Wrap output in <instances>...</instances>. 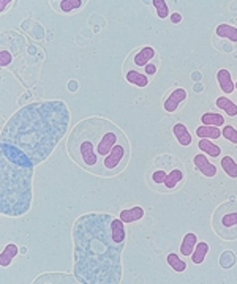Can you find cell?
<instances>
[{
    "label": "cell",
    "instance_id": "obj_1",
    "mask_svg": "<svg viewBox=\"0 0 237 284\" xmlns=\"http://www.w3.org/2000/svg\"><path fill=\"white\" fill-rule=\"evenodd\" d=\"M73 272L81 284H119L122 253L126 240L120 218L92 212L81 215L73 226Z\"/></svg>",
    "mask_w": 237,
    "mask_h": 284
},
{
    "label": "cell",
    "instance_id": "obj_2",
    "mask_svg": "<svg viewBox=\"0 0 237 284\" xmlns=\"http://www.w3.org/2000/svg\"><path fill=\"white\" fill-rule=\"evenodd\" d=\"M70 119V109L60 99L25 105L5 123L0 144L13 145L38 166L67 135Z\"/></svg>",
    "mask_w": 237,
    "mask_h": 284
},
{
    "label": "cell",
    "instance_id": "obj_3",
    "mask_svg": "<svg viewBox=\"0 0 237 284\" xmlns=\"http://www.w3.org/2000/svg\"><path fill=\"white\" fill-rule=\"evenodd\" d=\"M67 153L81 169L98 177H116L128 164L130 142L123 131L101 117H89L74 125Z\"/></svg>",
    "mask_w": 237,
    "mask_h": 284
},
{
    "label": "cell",
    "instance_id": "obj_4",
    "mask_svg": "<svg viewBox=\"0 0 237 284\" xmlns=\"http://www.w3.org/2000/svg\"><path fill=\"white\" fill-rule=\"evenodd\" d=\"M35 168L24 163L13 161L0 155V209L2 215L22 216L32 205V182Z\"/></svg>",
    "mask_w": 237,
    "mask_h": 284
},
{
    "label": "cell",
    "instance_id": "obj_5",
    "mask_svg": "<svg viewBox=\"0 0 237 284\" xmlns=\"http://www.w3.org/2000/svg\"><path fill=\"white\" fill-rule=\"evenodd\" d=\"M215 234L223 240H237V200L220 204L212 218Z\"/></svg>",
    "mask_w": 237,
    "mask_h": 284
},
{
    "label": "cell",
    "instance_id": "obj_6",
    "mask_svg": "<svg viewBox=\"0 0 237 284\" xmlns=\"http://www.w3.org/2000/svg\"><path fill=\"white\" fill-rule=\"evenodd\" d=\"M156 60V53L152 46H142L136 51H133L130 54V57L126 59L125 65H123V71H128V70H136L139 71V68H146V66Z\"/></svg>",
    "mask_w": 237,
    "mask_h": 284
},
{
    "label": "cell",
    "instance_id": "obj_7",
    "mask_svg": "<svg viewBox=\"0 0 237 284\" xmlns=\"http://www.w3.org/2000/svg\"><path fill=\"white\" fill-rule=\"evenodd\" d=\"M187 98H188V95H187L185 89H174L163 101V109L169 114L176 112Z\"/></svg>",
    "mask_w": 237,
    "mask_h": 284
},
{
    "label": "cell",
    "instance_id": "obj_8",
    "mask_svg": "<svg viewBox=\"0 0 237 284\" xmlns=\"http://www.w3.org/2000/svg\"><path fill=\"white\" fill-rule=\"evenodd\" d=\"M185 175H183V171L180 168H174L168 172V177L163 183V190L165 191H176L180 185H182V182H183ZM160 188V190H162Z\"/></svg>",
    "mask_w": 237,
    "mask_h": 284
},
{
    "label": "cell",
    "instance_id": "obj_9",
    "mask_svg": "<svg viewBox=\"0 0 237 284\" xmlns=\"http://www.w3.org/2000/svg\"><path fill=\"white\" fill-rule=\"evenodd\" d=\"M193 164H195V168L205 177H215L217 175V166L212 164L205 155H196L193 158Z\"/></svg>",
    "mask_w": 237,
    "mask_h": 284
},
{
    "label": "cell",
    "instance_id": "obj_10",
    "mask_svg": "<svg viewBox=\"0 0 237 284\" xmlns=\"http://www.w3.org/2000/svg\"><path fill=\"white\" fill-rule=\"evenodd\" d=\"M84 0H60V2H51V7L59 11V13H63V14H70L79 8L84 7Z\"/></svg>",
    "mask_w": 237,
    "mask_h": 284
},
{
    "label": "cell",
    "instance_id": "obj_11",
    "mask_svg": "<svg viewBox=\"0 0 237 284\" xmlns=\"http://www.w3.org/2000/svg\"><path fill=\"white\" fill-rule=\"evenodd\" d=\"M119 218L125 223V224H131V223H136L139 220L144 218V209L139 207V205H135L131 209H125L120 212Z\"/></svg>",
    "mask_w": 237,
    "mask_h": 284
},
{
    "label": "cell",
    "instance_id": "obj_12",
    "mask_svg": "<svg viewBox=\"0 0 237 284\" xmlns=\"http://www.w3.org/2000/svg\"><path fill=\"white\" fill-rule=\"evenodd\" d=\"M123 74H125V79H126V82H128V84L136 86V87H139V89L147 87L149 82H150L149 76H146L144 73H139V71H136V70L123 71Z\"/></svg>",
    "mask_w": 237,
    "mask_h": 284
},
{
    "label": "cell",
    "instance_id": "obj_13",
    "mask_svg": "<svg viewBox=\"0 0 237 284\" xmlns=\"http://www.w3.org/2000/svg\"><path fill=\"white\" fill-rule=\"evenodd\" d=\"M217 81H218V86H220L221 92H225V93L229 95L235 90V82L232 81L231 73L228 70H218Z\"/></svg>",
    "mask_w": 237,
    "mask_h": 284
},
{
    "label": "cell",
    "instance_id": "obj_14",
    "mask_svg": "<svg viewBox=\"0 0 237 284\" xmlns=\"http://www.w3.org/2000/svg\"><path fill=\"white\" fill-rule=\"evenodd\" d=\"M172 135L177 139V142L183 147H188L192 144V135H190L188 128L183 123H176L172 126Z\"/></svg>",
    "mask_w": 237,
    "mask_h": 284
},
{
    "label": "cell",
    "instance_id": "obj_15",
    "mask_svg": "<svg viewBox=\"0 0 237 284\" xmlns=\"http://www.w3.org/2000/svg\"><path fill=\"white\" fill-rule=\"evenodd\" d=\"M215 35L218 38L229 40L231 43H237V27L229 24H218L215 29Z\"/></svg>",
    "mask_w": 237,
    "mask_h": 284
},
{
    "label": "cell",
    "instance_id": "obj_16",
    "mask_svg": "<svg viewBox=\"0 0 237 284\" xmlns=\"http://www.w3.org/2000/svg\"><path fill=\"white\" fill-rule=\"evenodd\" d=\"M18 253H19V248H18V245L16 243H8L7 246H5V249L2 251V254H0V265L4 267H10V264L14 261V257L18 256Z\"/></svg>",
    "mask_w": 237,
    "mask_h": 284
},
{
    "label": "cell",
    "instance_id": "obj_17",
    "mask_svg": "<svg viewBox=\"0 0 237 284\" xmlns=\"http://www.w3.org/2000/svg\"><path fill=\"white\" fill-rule=\"evenodd\" d=\"M196 136L199 139H218L221 138V130L217 126H207V125H201L196 128Z\"/></svg>",
    "mask_w": 237,
    "mask_h": 284
},
{
    "label": "cell",
    "instance_id": "obj_18",
    "mask_svg": "<svg viewBox=\"0 0 237 284\" xmlns=\"http://www.w3.org/2000/svg\"><path fill=\"white\" fill-rule=\"evenodd\" d=\"M198 243V237L195 236L193 232H188L187 236L183 237L182 243H180V254L182 256H192V253L195 251Z\"/></svg>",
    "mask_w": 237,
    "mask_h": 284
},
{
    "label": "cell",
    "instance_id": "obj_19",
    "mask_svg": "<svg viewBox=\"0 0 237 284\" xmlns=\"http://www.w3.org/2000/svg\"><path fill=\"white\" fill-rule=\"evenodd\" d=\"M215 105H217L218 109L225 111V114L228 117H237V105L234 101H231L228 96H218Z\"/></svg>",
    "mask_w": 237,
    "mask_h": 284
},
{
    "label": "cell",
    "instance_id": "obj_20",
    "mask_svg": "<svg viewBox=\"0 0 237 284\" xmlns=\"http://www.w3.org/2000/svg\"><path fill=\"white\" fill-rule=\"evenodd\" d=\"M198 148L201 150V152H204L205 155L212 157V158H218L221 155V148L217 144H214L210 139H199Z\"/></svg>",
    "mask_w": 237,
    "mask_h": 284
},
{
    "label": "cell",
    "instance_id": "obj_21",
    "mask_svg": "<svg viewBox=\"0 0 237 284\" xmlns=\"http://www.w3.org/2000/svg\"><path fill=\"white\" fill-rule=\"evenodd\" d=\"M201 123L202 125H207V126H223L225 125V117L221 114H217V112H205L202 114L201 117Z\"/></svg>",
    "mask_w": 237,
    "mask_h": 284
},
{
    "label": "cell",
    "instance_id": "obj_22",
    "mask_svg": "<svg viewBox=\"0 0 237 284\" xmlns=\"http://www.w3.org/2000/svg\"><path fill=\"white\" fill-rule=\"evenodd\" d=\"M34 282H77V279L70 275H41Z\"/></svg>",
    "mask_w": 237,
    "mask_h": 284
},
{
    "label": "cell",
    "instance_id": "obj_23",
    "mask_svg": "<svg viewBox=\"0 0 237 284\" xmlns=\"http://www.w3.org/2000/svg\"><path fill=\"white\" fill-rule=\"evenodd\" d=\"M207 253H209V243L207 242H198L195 251L192 253V262L196 264V265L202 264L205 256H207Z\"/></svg>",
    "mask_w": 237,
    "mask_h": 284
},
{
    "label": "cell",
    "instance_id": "obj_24",
    "mask_svg": "<svg viewBox=\"0 0 237 284\" xmlns=\"http://www.w3.org/2000/svg\"><path fill=\"white\" fill-rule=\"evenodd\" d=\"M166 262H168V265L171 267V269L174 272H177V273H182V272L187 270V262L183 259H180L176 253H169L166 256Z\"/></svg>",
    "mask_w": 237,
    "mask_h": 284
},
{
    "label": "cell",
    "instance_id": "obj_25",
    "mask_svg": "<svg viewBox=\"0 0 237 284\" xmlns=\"http://www.w3.org/2000/svg\"><path fill=\"white\" fill-rule=\"evenodd\" d=\"M221 168H223L228 177L237 178V163L229 155H225V158H221Z\"/></svg>",
    "mask_w": 237,
    "mask_h": 284
},
{
    "label": "cell",
    "instance_id": "obj_26",
    "mask_svg": "<svg viewBox=\"0 0 237 284\" xmlns=\"http://www.w3.org/2000/svg\"><path fill=\"white\" fill-rule=\"evenodd\" d=\"M155 10H156V16L160 19H166L168 16H169V8H168V4L165 2V0H152L150 2Z\"/></svg>",
    "mask_w": 237,
    "mask_h": 284
},
{
    "label": "cell",
    "instance_id": "obj_27",
    "mask_svg": "<svg viewBox=\"0 0 237 284\" xmlns=\"http://www.w3.org/2000/svg\"><path fill=\"white\" fill-rule=\"evenodd\" d=\"M166 177H168V172L162 168V169H156V171L152 172L150 180H152V183H153V185H155L156 188H162L163 183H165V180H166Z\"/></svg>",
    "mask_w": 237,
    "mask_h": 284
},
{
    "label": "cell",
    "instance_id": "obj_28",
    "mask_svg": "<svg viewBox=\"0 0 237 284\" xmlns=\"http://www.w3.org/2000/svg\"><path fill=\"white\" fill-rule=\"evenodd\" d=\"M221 136L231 144H237V130L232 125H225V128L221 130Z\"/></svg>",
    "mask_w": 237,
    "mask_h": 284
},
{
    "label": "cell",
    "instance_id": "obj_29",
    "mask_svg": "<svg viewBox=\"0 0 237 284\" xmlns=\"http://www.w3.org/2000/svg\"><path fill=\"white\" fill-rule=\"evenodd\" d=\"M234 262H235V256L231 251L223 253V254H221V257H220V265L223 267V269H231V267L234 265Z\"/></svg>",
    "mask_w": 237,
    "mask_h": 284
},
{
    "label": "cell",
    "instance_id": "obj_30",
    "mask_svg": "<svg viewBox=\"0 0 237 284\" xmlns=\"http://www.w3.org/2000/svg\"><path fill=\"white\" fill-rule=\"evenodd\" d=\"M11 60H13V56L7 51V49L4 47L2 49V53H0V65L4 66V68H7V66L11 63Z\"/></svg>",
    "mask_w": 237,
    "mask_h": 284
},
{
    "label": "cell",
    "instance_id": "obj_31",
    "mask_svg": "<svg viewBox=\"0 0 237 284\" xmlns=\"http://www.w3.org/2000/svg\"><path fill=\"white\" fill-rule=\"evenodd\" d=\"M156 70H158V62L153 60V62H150V63L146 66V68H144V74L149 76V78H152V76L156 73Z\"/></svg>",
    "mask_w": 237,
    "mask_h": 284
},
{
    "label": "cell",
    "instance_id": "obj_32",
    "mask_svg": "<svg viewBox=\"0 0 237 284\" xmlns=\"http://www.w3.org/2000/svg\"><path fill=\"white\" fill-rule=\"evenodd\" d=\"M180 21H182L180 13H172V14H171V22H172V24H179Z\"/></svg>",
    "mask_w": 237,
    "mask_h": 284
},
{
    "label": "cell",
    "instance_id": "obj_33",
    "mask_svg": "<svg viewBox=\"0 0 237 284\" xmlns=\"http://www.w3.org/2000/svg\"><path fill=\"white\" fill-rule=\"evenodd\" d=\"M0 4H2V5H0V11H5L7 8H8V5H11L13 2H11V0H2V2H0Z\"/></svg>",
    "mask_w": 237,
    "mask_h": 284
},
{
    "label": "cell",
    "instance_id": "obj_34",
    "mask_svg": "<svg viewBox=\"0 0 237 284\" xmlns=\"http://www.w3.org/2000/svg\"><path fill=\"white\" fill-rule=\"evenodd\" d=\"M235 90H237V81H235Z\"/></svg>",
    "mask_w": 237,
    "mask_h": 284
}]
</instances>
